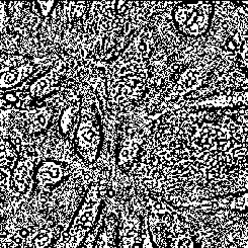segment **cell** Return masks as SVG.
<instances>
[{
  "instance_id": "obj_4",
  "label": "cell",
  "mask_w": 248,
  "mask_h": 248,
  "mask_svg": "<svg viewBox=\"0 0 248 248\" xmlns=\"http://www.w3.org/2000/svg\"><path fill=\"white\" fill-rule=\"evenodd\" d=\"M63 176L64 169L61 164L47 161L43 163L38 169V186L42 188H47L59 183Z\"/></svg>"
},
{
  "instance_id": "obj_6",
  "label": "cell",
  "mask_w": 248,
  "mask_h": 248,
  "mask_svg": "<svg viewBox=\"0 0 248 248\" xmlns=\"http://www.w3.org/2000/svg\"><path fill=\"white\" fill-rule=\"evenodd\" d=\"M141 248H156L155 244L152 240V236L148 227L147 221L144 223V230L142 233V246Z\"/></svg>"
},
{
  "instance_id": "obj_2",
  "label": "cell",
  "mask_w": 248,
  "mask_h": 248,
  "mask_svg": "<svg viewBox=\"0 0 248 248\" xmlns=\"http://www.w3.org/2000/svg\"><path fill=\"white\" fill-rule=\"evenodd\" d=\"M104 132L98 112L95 108L93 112H85L79 120V125L75 133V148L78 155L88 162L93 163L99 154L103 145Z\"/></svg>"
},
{
  "instance_id": "obj_1",
  "label": "cell",
  "mask_w": 248,
  "mask_h": 248,
  "mask_svg": "<svg viewBox=\"0 0 248 248\" xmlns=\"http://www.w3.org/2000/svg\"><path fill=\"white\" fill-rule=\"evenodd\" d=\"M101 196L97 186H93L76 213L71 226L56 242L54 248H78L92 231L96 222L101 206Z\"/></svg>"
},
{
  "instance_id": "obj_3",
  "label": "cell",
  "mask_w": 248,
  "mask_h": 248,
  "mask_svg": "<svg viewBox=\"0 0 248 248\" xmlns=\"http://www.w3.org/2000/svg\"><path fill=\"white\" fill-rule=\"evenodd\" d=\"M140 225L136 218H128L122 223L120 229V248H141L142 238L139 237Z\"/></svg>"
},
{
  "instance_id": "obj_5",
  "label": "cell",
  "mask_w": 248,
  "mask_h": 248,
  "mask_svg": "<svg viewBox=\"0 0 248 248\" xmlns=\"http://www.w3.org/2000/svg\"><path fill=\"white\" fill-rule=\"evenodd\" d=\"M111 223H108L104 231H101L95 248H115V230Z\"/></svg>"
}]
</instances>
